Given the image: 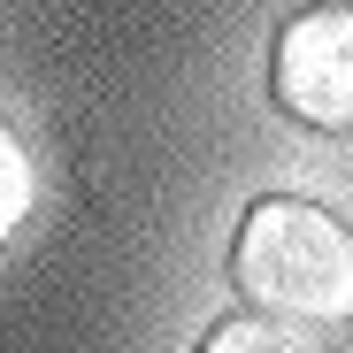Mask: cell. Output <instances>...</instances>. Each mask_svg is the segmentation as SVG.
<instances>
[{"instance_id": "obj_1", "label": "cell", "mask_w": 353, "mask_h": 353, "mask_svg": "<svg viewBox=\"0 0 353 353\" xmlns=\"http://www.w3.org/2000/svg\"><path fill=\"white\" fill-rule=\"evenodd\" d=\"M230 284L269 323H353V230L300 192H261L230 230Z\"/></svg>"}, {"instance_id": "obj_2", "label": "cell", "mask_w": 353, "mask_h": 353, "mask_svg": "<svg viewBox=\"0 0 353 353\" xmlns=\"http://www.w3.org/2000/svg\"><path fill=\"white\" fill-rule=\"evenodd\" d=\"M269 100L307 131L353 139V8H300L269 46Z\"/></svg>"}, {"instance_id": "obj_3", "label": "cell", "mask_w": 353, "mask_h": 353, "mask_svg": "<svg viewBox=\"0 0 353 353\" xmlns=\"http://www.w3.org/2000/svg\"><path fill=\"white\" fill-rule=\"evenodd\" d=\"M200 353H323L315 330H292V323H269V315H223Z\"/></svg>"}, {"instance_id": "obj_4", "label": "cell", "mask_w": 353, "mask_h": 353, "mask_svg": "<svg viewBox=\"0 0 353 353\" xmlns=\"http://www.w3.org/2000/svg\"><path fill=\"white\" fill-rule=\"evenodd\" d=\"M31 200H39V169H31V146L16 139V123L0 115V246L23 230V215H31Z\"/></svg>"}]
</instances>
